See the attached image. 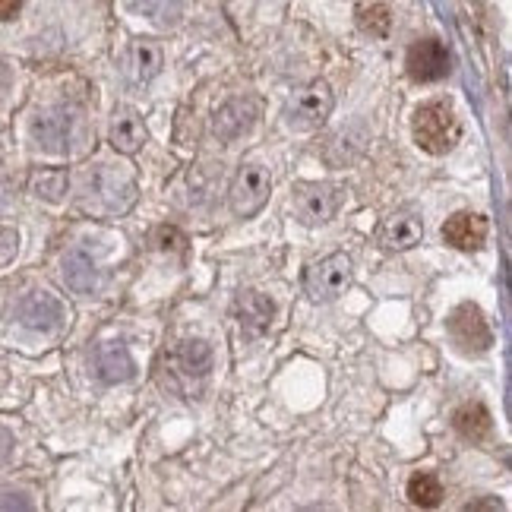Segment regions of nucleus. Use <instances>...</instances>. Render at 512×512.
Wrapping results in <instances>:
<instances>
[{
  "mask_svg": "<svg viewBox=\"0 0 512 512\" xmlns=\"http://www.w3.org/2000/svg\"><path fill=\"white\" fill-rule=\"evenodd\" d=\"M411 133H415V143L427 155H446L459 143L462 124H459L456 111H452V105L427 102L415 111V117H411Z\"/></svg>",
  "mask_w": 512,
  "mask_h": 512,
  "instance_id": "1",
  "label": "nucleus"
},
{
  "mask_svg": "<svg viewBox=\"0 0 512 512\" xmlns=\"http://www.w3.org/2000/svg\"><path fill=\"white\" fill-rule=\"evenodd\" d=\"M342 187L326 184V181H304L291 193V209L294 219L301 225H326L336 219L342 206Z\"/></svg>",
  "mask_w": 512,
  "mask_h": 512,
  "instance_id": "2",
  "label": "nucleus"
},
{
  "mask_svg": "<svg viewBox=\"0 0 512 512\" xmlns=\"http://www.w3.org/2000/svg\"><path fill=\"white\" fill-rule=\"evenodd\" d=\"M351 279H354V269H351V260L345 253H332L326 260L313 263L304 275V288L310 294V301L317 304H326V301H336L342 294L351 288Z\"/></svg>",
  "mask_w": 512,
  "mask_h": 512,
  "instance_id": "3",
  "label": "nucleus"
},
{
  "mask_svg": "<svg viewBox=\"0 0 512 512\" xmlns=\"http://www.w3.org/2000/svg\"><path fill=\"white\" fill-rule=\"evenodd\" d=\"M269 190H272V174L263 165H244L231 181L228 203H231L234 215L250 219V215H256L266 206Z\"/></svg>",
  "mask_w": 512,
  "mask_h": 512,
  "instance_id": "4",
  "label": "nucleus"
},
{
  "mask_svg": "<svg viewBox=\"0 0 512 512\" xmlns=\"http://www.w3.org/2000/svg\"><path fill=\"white\" fill-rule=\"evenodd\" d=\"M449 339L462 354H484L490 345H494V332H490V323L484 320L481 307L475 304H459L452 310V317L446 323Z\"/></svg>",
  "mask_w": 512,
  "mask_h": 512,
  "instance_id": "5",
  "label": "nucleus"
},
{
  "mask_svg": "<svg viewBox=\"0 0 512 512\" xmlns=\"http://www.w3.org/2000/svg\"><path fill=\"white\" fill-rule=\"evenodd\" d=\"M329 114H332V89L323 80H317L291 98L285 108V121L294 130H317L326 124Z\"/></svg>",
  "mask_w": 512,
  "mask_h": 512,
  "instance_id": "6",
  "label": "nucleus"
},
{
  "mask_svg": "<svg viewBox=\"0 0 512 512\" xmlns=\"http://www.w3.org/2000/svg\"><path fill=\"white\" fill-rule=\"evenodd\" d=\"M405 67H408V76L418 83H437L449 73V51L443 42L437 38H421L408 48V57H405Z\"/></svg>",
  "mask_w": 512,
  "mask_h": 512,
  "instance_id": "7",
  "label": "nucleus"
},
{
  "mask_svg": "<svg viewBox=\"0 0 512 512\" xmlns=\"http://www.w3.org/2000/svg\"><path fill=\"white\" fill-rule=\"evenodd\" d=\"M421 238H424V222H421V215L411 209L389 212L377 228V241L389 253L411 250L415 244H421Z\"/></svg>",
  "mask_w": 512,
  "mask_h": 512,
  "instance_id": "8",
  "label": "nucleus"
},
{
  "mask_svg": "<svg viewBox=\"0 0 512 512\" xmlns=\"http://www.w3.org/2000/svg\"><path fill=\"white\" fill-rule=\"evenodd\" d=\"M256 117H260V105H256L253 98H231V102H225L219 111H215L212 130L219 140L234 143V140H241L244 133H250Z\"/></svg>",
  "mask_w": 512,
  "mask_h": 512,
  "instance_id": "9",
  "label": "nucleus"
},
{
  "mask_svg": "<svg viewBox=\"0 0 512 512\" xmlns=\"http://www.w3.org/2000/svg\"><path fill=\"white\" fill-rule=\"evenodd\" d=\"M443 241L456 250H481L487 241V219L478 212H456L443 225Z\"/></svg>",
  "mask_w": 512,
  "mask_h": 512,
  "instance_id": "10",
  "label": "nucleus"
},
{
  "mask_svg": "<svg viewBox=\"0 0 512 512\" xmlns=\"http://www.w3.org/2000/svg\"><path fill=\"white\" fill-rule=\"evenodd\" d=\"M23 323L32 329H61L64 326V307L61 301H54L51 294H32V298L23 304Z\"/></svg>",
  "mask_w": 512,
  "mask_h": 512,
  "instance_id": "11",
  "label": "nucleus"
},
{
  "mask_svg": "<svg viewBox=\"0 0 512 512\" xmlns=\"http://www.w3.org/2000/svg\"><path fill=\"white\" fill-rule=\"evenodd\" d=\"M146 143V127L143 121L136 117L130 108H121L114 114V124H111V146L124 155H133Z\"/></svg>",
  "mask_w": 512,
  "mask_h": 512,
  "instance_id": "12",
  "label": "nucleus"
},
{
  "mask_svg": "<svg viewBox=\"0 0 512 512\" xmlns=\"http://www.w3.org/2000/svg\"><path fill=\"white\" fill-rule=\"evenodd\" d=\"M452 424H456V430L471 443H484L490 440V433H494V418H490V411L481 402L462 405L456 411V418H452Z\"/></svg>",
  "mask_w": 512,
  "mask_h": 512,
  "instance_id": "13",
  "label": "nucleus"
},
{
  "mask_svg": "<svg viewBox=\"0 0 512 512\" xmlns=\"http://www.w3.org/2000/svg\"><path fill=\"white\" fill-rule=\"evenodd\" d=\"M174 367L171 373H177V377H187V380H203L209 367H212V351L206 342H184L181 348L174 351Z\"/></svg>",
  "mask_w": 512,
  "mask_h": 512,
  "instance_id": "14",
  "label": "nucleus"
},
{
  "mask_svg": "<svg viewBox=\"0 0 512 512\" xmlns=\"http://www.w3.org/2000/svg\"><path fill=\"white\" fill-rule=\"evenodd\" d=\"M238 317H241V326L250 329V332H266L272 317H275V304L266 298L260 291H244L238 298Z\"/></svg>",
  "mask_w": 512,
  "mask_h": 512,
  "instance_id": "15",
  "label": "nucleus"
},
{
  "mask_svg": "<svg viewBox=\"0 0 512 512\" xmlns=\"http://www.w3.org/2000/svg\"><path fill=\"white\" fill-rule=\"evenodd\" d=\"M95 361H98L102 380H108V383H121L133 373V361H130V354L121 342H105L102 348H98Z\"/></svg>",
  "mask_w": 512,
  "mask_h": 512,
  "instance_id": "16",
  "label": "nucleus"
},
{
  "mask_svg": "<svg viewBox=\"0 0 512 512\" xmlns=\"http://www.w3.org/2000/svg\"><path fill=\"white\" fill-rule=\"evenodd\" d=\"M408 500L415 503V506H424V509L440 506V500H443L440 478L433 475V471H418V475H411V481H408Z\"/></svg>",
  "mask_w": 512,
  "mask_h": 512,
  "instance_id": "17",
  "label": "nucleus"
},
{
  "mask_svg": "<svg viewBox=\"0 0 512 512\" xmlns=\"http://www.w3.org/2000/svg\"><path fill=\"white\" fill-rule=\"evenodd\" d=\"M159 67H162V54H159V48L149 45V42H136V45H133V51H130V73H133V80H136V83L152 80V76L159 73Z\"/></svg>",
  "mask_w": 512,
  "mask_h": 512,
  "instance_id": "18",
  "label": "nucleus"
},
{
  "mask_svg": "<svg viewBox=\"0 0 512 512\" xmlns=\"http://www.w3.org/2000/svg\"><path fill=\"white\" fill-rule=\"evenodd\" d=\"M358 26H361V32H367V35H373V38H386V35H389V26H392L389 7H386V4L361 7V10H358Z\"/></svg>",
  "mask_w": 512,
  "mask_h": 512,
  "instance_id": "19",
  "label": "nucleus"
},
{
  "mask_svg": "<svg viewBox=\"0 0 512 512\" xmlns=\"http://www.w3.org/2000/svg\"><path fill=\"white\" fill-rule=\"evenodd\" d=\"M32 190L38 196H45V200H61L64 190H67V174L64 171H38L32 177Z\"/></svg>",
  "mask_w": 512,
  "mask_h": 512,
  "instance_id": "20",
  "label": "nucleus"
},
{
  "mask_svg": "<svg viewBox=\"0 0 512 512\" xmlns=\"http://www.w3.org/2000/svg\"><path fill=\"white\" fill-rule=\"evenodd\" d=\"M152 244H155V250H184V244H187V238L177 228H168V225H162V228H155V234H152Z\"/></svg>",
  "mask_w": 512,
  "mask_h": 512,
  "instance_id": "21",
  "label": "nucleus"
},
{
  "mask_svg": "<svg viewBox=\"0 0 512 512\" xmlns=\"http://www.w3.org/2000/svg\"><path fill=\"white\" fill-rule=\"evenodd\" d=\"M16 244H19L16 231L0 228V266H7V263L13 260V256H16Z\"/></svg>",
  "mask_w": 512,
  "mask_h": 512,
  "instance_id": "22",
  "label": "nucleus"
},
{
  "mask_svg": "<svg viewBox=\"0 0 512 512\" xmlns=\"http://www.w3.org/2000/svg\"><path fill=\"white\" fill-rule=\"evenodd\" d=\"M19 7H23V0H0V23L13 19L19 13Z\"/></svg>",
  "mask_w": 512,
  "mask_h": 512,
  "instance_id": "23",
  "label": "nucleus"
}]
</instances>
